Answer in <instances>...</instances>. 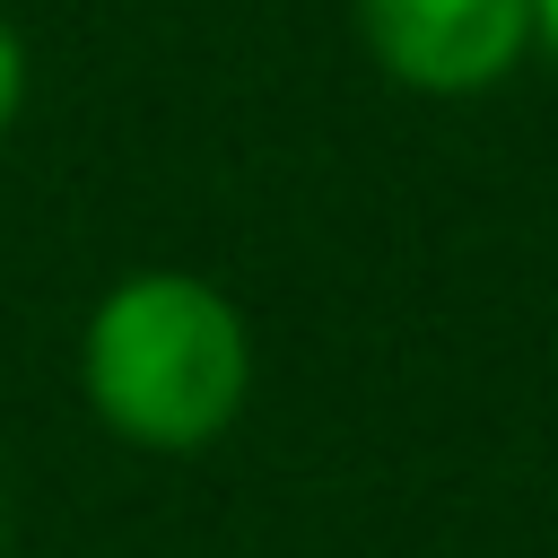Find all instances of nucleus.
I'll use <instances>...</instances> for the list:
<instances>
[{
	"mask_svg": "<svg viewBox=\"0 0 558 558\" xmlns=\"http://www.w3.org/2000/svg\"><path fill=\"white\" fill-rule=\"evenodd\" d=\"M357 44L410 96H488L541 52L532 0H357Z\"/></svg>",
	"mask_w": 558,
	"mask_h": 558,
	"instance_id": "2",
	"label": "nucleus"
},
{
	"mask_svg": "<svg viewBox=\"0 0 558 558\" xmlns=\"http://www.w3.org/2000/svg\"><path fill=\"white\" fill-rule=\"evenodd\" d=\"M26 78H35V61H26V35L9 26V9H0V140L17 131V113H26Z\"/></svg>",
	"mask_w": 558,
	"mask_h": 558,
	"instance_id": "3",
	"label": "nucleus"
},
{
	"mask_svg": "<svg viewBox=\"0 0 558 558\" xmlns=\"http://www.w3.org/2000/svg\"><path fill=\"white\" fill-rule=\"evenodd\" d=\"M532 44L558 61V0H532Z\"/></svg>",
	"mask_w": 558,
	"mask_h": 558,
	"instance_id": "4",
	"label": "nucleus"
},
{
	"mask_svg": "<svg viewBox=\"0 0 558 558\" xmlns=\"http://www.w3.org/2000/svg\"><path fill=\"white\" fill-rule=\"evenodd\" d=\"M78 392L140 453H201L253 401L244 305L201 270H131L78 323Z\"/></svg>",
	"mask_w": 558,
	"mask_h": 558,
	"instance_id": "1",
	"label": "nucleus"
}]
</instances>
